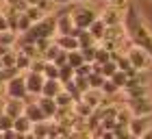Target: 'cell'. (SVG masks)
I'll list each match as a JSON object with an SVG mask.
<instances>
[{
  "label": "cell",
  "instance_id": "38",
  "mask_svg": "<svg viewBox=\"0 0 152 139\" xmlns=\"http://www.w3.org/2000/svg\"><path fill=\"white\" fill-rule=\"evenodd\" d=\"M2 135H4V139H28V135H22V133H18V130H7Z\"/></svg>",
  "mask_w": 152,
  "mask_h": 139
},
{
  "label": "cell",
  "instance_id": "18",
  "mask_svg": "<svg viewBox=\"0 0 152 139\" xmlns=\"http://www.w3.org/2000/svg\"><path fill=\"white\" fill-rule=\"evenodd\" d=\"M94 72L102 74L104 78H113V74H115V72H120V67H117V63L111 59V61H107L104 65H94Z\"/></svg>",
  "mask_w": 152,
  "mask_h": 139
},
{
  "label": "cell",
  "instance_id": "13",
  "mask_svg": "<svg viewBox=\"0 0 152 139\" xmlns=\"http://www.w3.org/2000/svg\"><path fill=\"white\" fill-rule=\"evenodd\" d=\"M148 96H150V87L148 85H137V87L124 89V98H126V102L141 100V98H148Z\"/></svg>",
  "mask_w": 152,
  "mask_h": 139
},
{
  "label": "cell",
  "instance_id": "20",
  "mask_svg": "<svg viewBox=\"0 0 152 139\" xmlns=\"http://www.w3.org/2000/svg\"><path fill=\"white\" fill-rule=\"evenodd\" d=\"M33 128H35V124H33L26 115H20L15 120V126H13V130H18V133H22V135H31Z\"/></svg>",
  "mask_w": 152,
  "mask_h": 139
},
{
  "label": "cell",
  "instance_id": "40",
  "mask_svg": "<svg viewBox=\"0 0 152 139\" xmlns=\"http://www.w3.org/2000/svg\"><path fill=\"white\" fill-rule=\"evenodd\" d=\"M2 115H4V100L0 98V117H2Z\"/></svg>",
  "mask_w": 152,
  "mask_h": 139
},
{
  "label": "cell",
  "instance_id": "42",
  "mask_svg": "<svg viewBox=\"0 0 152 139\" xmlns=\"http://www.w3.org/2000/svg\"><path fill=\"white\" fill-rule=\"evenodd\" d=\"M76 4H85V2H89V0H74Z\"/></svg>",
  "mask_w": 152,
  "mask_h": 139
},
{
  "label": "cell",
  "instance_id": "2",
  "mask_svg": "<svg viewBox=\"0 0 152 139\" xmlns=\"http://www.w3.org/2000/svg\"><path fill=\"white\" fill-rule=\"evenodd\" d=\"M72 18H74V26H76V29L89 31V29H91V24L100 18V13L96 9H91V7H87V4H78L72 11Z\"/></svg>",
  "mask_w": 152,
  "mask_h": 139
},
{
  "label": "cell",
  "instance_id": "30",
  "mask_svg": "<svg viewBox=\"0 0 152 139\" xmlns=\"http://www.w3.org/2000/svg\"><path fill=\"white\" fill-rule=\"evenodd\" d=\"M37 7H39V9L46 13V15H54V7H57V4H54L52 0H39V2H37Z\"/></svg>",
  "mask_w": 152,
  "mask_h": 139
},
{
  "label": "cell",
  "instance_id": "34",
  "mask_svg": "<svg viewBox=\"0 0 152 139\" xmlns=\"http://www.w3.org/2000/svg\"><path fill=\"white\" fill-rule=\"evenodd\" d=\"M133 4L130 0H111L109 2V7H113V9H117V11H122V13H126V9Z\"/></svg>",
  "mask_w": 152,
  "mask_h": 139
},
{
  "label": "cell",
  "instance_id": "46",
  "mask_svg": "<svg viewBox=\"0 0 152 139\" xmlns=\"http://www.w3.org/2000/svg\"><path fill=\"white\" fill-rule=\"evenodd\" d=\"M130 139H139V137H130Z\"/></svg>",
  "mask_w": 152,
  "mask_h": 139
},
{
  "label": "cell",
  "instance_id": "22",
  "mask_svg": "<svg viewBox=\"0 0 152 139\" xmlns=\"http://www.w3.org/2000/svg\"><path fill=\"white\" fill-rule=\"evenodd\" d=\"M87 61H85V57H83V52L80 50H76V52H67V65H72L74 70H78V67H83Z\"/></svg>",
  "mask_w": 152,
  "mask_h": 139
},
{
  "label": "cell",
  "instance_id": "24",
  "mask_svg": "<svg viewBox=\"0 0 152 139\" xmlns=\"http://www.w3.org/2000/svg\"><path fill=\"white\" fill-rule=\"evenodd\" d=\"M24 13H26V18H28V20H31L33 24H37V22H41V20H44V18H48L46 13H44V11L39 9V7H28V9H26Z\"/></svg>",
  "mask_w": 152,
  "mask_h": 139
},
{
  "label": "cell",
  "instance_id": "6",
  "mask_svg": "<svg viewBox=\"0 0 152 139\" xmlns=\"http://www.w3.org/2000/svg\"><path fill=\"white\" fill-rule=\"evenodd\" d=\"M74 29H76V26H74L72 11H61V13H57V37L72 35Z\"/></svg>",
  "mask_w": 152,
  "mask_h": 139
},
{
  "label": "cell",
  "instance_id": "17",
  "mask_svg": "<svg viewBox=\"0 0 152 139\" xmlns=\"http://www.w3.org/2000/svg\"><path fill=\"white\" fill-rule=\"evenodd\" d=\"M72 113H74L76 117H80V120H89V117L96 113V109H94V107H89V104H85L83 100H78V102L74 104Z\"/></svg>",
  "mask_w": 152,
  "mask_h": 139
},
{
  "label": "cell",
  "instance_id": "44",
  "mask_svg": "<svg viewBox=\"0 0 152 139\" xmlns=\"http://www.w3.org/2000/svg\"><path fill=\"white\" fill-rule=\"evenodd\" d=\"M148 54H150V59H152V48H150V50H148Z\"/></svg>",
  "mask_w": 152,
  "mask_h": 139
},
{
  "label": "cell",
  "instance_id": "25",
  "mask_svg": "<svg viewBox=\"0 0 152 139\" xmlns=\"http://www.w3.org/2000/svg\"><path fill=\"white\" fill-rule=\"evenodd\" d=\"M61 52H63V50H61V48H59L57 44H52V46L48 48V50H46L44 54H41V59L48 61V63H54V61H57V57H59Z\"/></svg>",
  "mask_w": 152,
  "mask_h": 139
},
{
  "label": "cell",
  "instance_id": "12",
  "mask_svg": "<svg viewBox=\"0 0 152 139\" xmlns=\"http://www.w3.org/2000/svg\"><path fill=\"white\" fill-rule=\"evenodd\" d=\"M54 44H57L63 52H76L80 50V41L74 37V35H65V37H54Z\"/></svg>",
  "mask_w": 152,
  "mask_h": 139
},
{
  "label": "cell",
  "instance_id": "41",
  "mask_svg": "<svg viewBox=\"0 0 152 139\" xmlns=\"http://www.w3.org/2000/svg\"><path fill=\"white\" fill-rule=\"evenodd\" d=\"M141 139H152V130H150V133H146V135H143Z\"/></svg>",
  "mask_w": 152,
  "mask_h": 139
},
{
  "label": "cell",
  "instance_id": "43",
  "mask_svg": "<svg viewBox=\"0 0 152 139\" xmlns=\"http://www.w3.org/2000/svg\"><path fill=\"white\" fill-rule=\"evenodd\" d=\"M0 70H4V63H2V57H0Z\"/></svg>",
  "mask_w": 152,
  "mask_h": 139
},
{
  "label": "cell",
  "instance_id": "36",
  "mask_svg": "<svg viewBox=\"0 0 152 139\" xmlns=\"http://www.w3.org/2000/svg\"><path fill=\"white\" fill-rule=\"evenodd\" d=\"M46 63L48 61H44V59H35L33 61V67H31V72H37V74H44V70H46Z\"/></svg>",
  "mask_w": 152,
  "mask_h": 139
},
{
  "label": "cell",
  "instance_id": "21",
  "mask_svg": "<svg viewBox=\"0 0 152 139\" xmlns=\"http://www.w3.org/2000/svg\"><path fill=\"white\" fill-rule=\"evenodd\" d=\"M20 44V35L13 33V31H7V33H0V46L4 48H15Z\"/></svg>",
  "mask_w": 152,
  "mask_h": 139
},
{
  "label": "cell",
  "instance_id": "5",
  "mask_svg": "<svg viewBox=\"0 0 152 139\" xmlns=\"http://www.w3.org/2000/svg\"><path fill=\"white\" fill-rule=\"evenodd\" d=\"M24 76H26V89H28V96H35V98H41V94H44V85H46V78H44V74L28 72V74H24Z\"/></svg>",
  "mask_w": 152,
  "mask_h": 139
},
{
  "label": "cell",
  "instance_id": "26",
  "mask_svg": "<svg viewBox=\"0 0 152 139\" xmlns=\"http://www.w3.org/2000/svg\"><path fill=\"white\" fill-rule=\"evenodd\" d=\"M100 91H102V96H117V94L122 91V89L117 87V85H115V83H113L111 78H107V80H104V85H102V89H100Z\"/></svg>",
  "mask_w": 152,
  "mask_h": 139
},
{
  "label": "cell",
  "instance_id": "27",
  "mask_svg": "<svg viewBox=\"0 0 152 139\" xmlns=\"http://www.w3.org/2000/svg\"><path fill=\"white\" fill-rule=\"evenodd\" d=\"M107 61H111V52H109L107 48L98 46V52H96V63H94V65H104Z\"/></svg>",
  "mask_w": 152,
  "mask_h": 139
},
{
  "label": "cell",
  "instance_id": "15",
  "mask_svg": "<svg viewBox=\"0 0 152 139\" xmlns=\"http://www.w3.org/2000/svg\"><path fill=\"white\" fill-rule=\"evenodd\" d=\"M80 100L85 104H89V107H94V109H100L102 104H104V96H102V91H98V89H89V91L83 94Z\"/></svg>",
  "mask_w": 152,
  "mask_h": 139
},
{
  "label": "cell",
  "instance_id": "10",
  "mask_svg": "<svg viewBox=\"0 0 152 139\" xmlns=\"http://www.w3.org/2000/svg\"><path fill=\"white\" fill-rule=\"evenodd\" d=\"M24 115L28 117L33 124H44V122H48V117H46L44 111H41V107L37 104V100H35V102H26V111H24Z\"/></svg>",
  "mask_w": 152,
  "mask_h": 139
},
{
  "label": "cell",
  "instance_id": "1",
  "mask_svg": "<svg viewBox=\"0 0 152 139\" xmlns=\"http://www.w3.org/2000/svg\"><path fill=\"white\" fill-rule=\"evenodd\" d=\"M54 37H57V15H48L41 22L33 24V29L26 35H22L20 41H24V44H39V41L54 39Z\"/></svg>",
  "mask_w": 152,
  "mask_h": 139
},
{
  "label": "cell",
  "instance_id": "8",
  "mask_svg": "<svg viewBox=\"0 0 152 139\" xmlns=\"http://www.w3.org/2000/svg\"><path fill=\"white\" fill-rule=\"evenodd\" d=\"M126 107L133 111L135 117H150V115H152V96H148V98H141V100L126 102Z\"/></svg>",
  "mask_w": 152,
  "mask_h": 139
},
{
  "label": "cell",
  "instance_id": "9",
  "mask_svg": "<svg viewBox=\"0 0 152 139\" xmlns=\"http://www.w3.org/2000/svg\"><path fill=\"white\" fill-rule=\"evenodd\" d=\"M128 130H130V135L133 137H143L146 133H150V117H133L130 120V124H128Z\"/></svg>",
  "mask_w": 152,
  "mask_h": 139
},
{
  "label": "cell",
  "instance_id": "7",
  "mask_svg": "<svg viewBox=\"0 0 152 139\" xmlns=\"http://www.w3.org/2000/svg\"><path fill=\"white\" fill-rule=\"evenodd\" d=\"M100 20L107 24V29H117V26H124V13L113 9V7L107 4V9H102Z\"/></svg>",
  "mask_w": 152,
  "mask_h": 139
},
{
  "label": "cell",
  "instance_id": "32",
  "mask_svg": "<svg viewBox=\"0 0 152 139\" xmlns=\"http://www.w3.org/2000/svg\"><path fill=\"white\" fill-rule=\"evenodd\" d=\"M111 80H113L115 85H117V87H120L122 91H124V87H126V83H128V76H126V74H124L122 70H120V72H115V74H113V78H111Z\"/></svg>",
  "mask_w": 152,
  "mask_h": 139
},
{
  "label": "cell",
  "instance_id": "47",
  "mask_svg": "<svg viewBox=\"0 0 152 139\" xmlns=\"http://www.w3.org/2000/svg\"><path fill=\"white\" fill-rule=\"evenodd\" d=\"M150 2H152V0H150Z\"/></svg>",
  "mask_w": 152,
  "mask_h": 139
},
{
  "label": "cell",
  "instance_id": "33",
  "mask_svg": "<svg viewBox=\"0 0 152 139\" xmlns=\"http://www.w3.org/2000/svg\"><path fill=\"white\" fill-rule=\"evenodd\" d=\"M83 52V57H85L87 63H96V52H98V46H91V48H85V50H80Z\"/></svg>",
  "mask_w": 152,
  "mask_h": 139
},
{
  "label": "cell",
  "instance_id": "3",
  "mask_svg": "<svg viewBox=\"0 0 152 139\" xmlns=\"http://www.w3.org/2000/svg\"><path fill=\"white\" fill-rule=\"evenodd\" d=\"M128 61L133 63V67L137 70V72H148V70L152 67V59L150 54L143 50V48H137V46H130L128 52H126Z\"/></svg>",
  "mask_w": 152,
  "mask_h": 139
},
{
  "label": "cell",
  "instance_id": "39",
  "mask_svg": "<svg viewBox=\"0 0 152 139\" xmlns=\"http://www.w3.org/2000/svg\"><path fill=\"white\" fill-rule=\"evenodd\" d=\"M57 7H65V4H70V2H74V0H52Z\"/></svg>",
  "mask_w": 152,
  "mask_h": 139
},
{
  "label": "cell",
  "instance_id": "29",
  "mask_svg": "<svg viewBox=\"0 0 152 139\" xmlns=\"http://www.w3.org/2000/svg\"><path fill=\"white\" fill-rule=\"evenodd\" d=\"M13 126H15V120H13V117H9L7 113L0 117V130H2V133H7V130H13Z\"/></svg>",
  "mask_w": 152,
  "mask_h": 139
},
{
  "label": "cell",
  "instance_id": "31",
  "mask_svg": "<svg viewBox=\"0 0 152 139\" xmlns=\"http://www.w3.org/2000/svg\"><path fill=\"white\" fill-rule=\"evenodd\" d=\"M2 63H4V67H15V63H18V50L7 52L2 57Z\"/></svg>",
  "mask_w": 152,
  "mask_h": 139
},
{
  "label": "cell",
  "instance_id": "23",
  "mask_svg": "<svg viewBox=\"0 0 152 139\" xmlns=\"http://www.w3.org/2000/svg\"><path fill=\"white\" fill-rule=\"evenodd\" d=\"M59 76H61V67L57 63H46V70H44L46 80H59Z\"/></svg>",
  "mask_w": 152,
  "mask_h": 139
},
{
  "label": "cell",
  "instance_id": "11",
  "mask_svg": "<svg viewBox=\"0 0 152 139\" xmlns=\"http://www.w3.org/2000/svg\"><path fill=\"white\" fill-rule=\"evenodd\" d=\"M24 111H26V102L24 100H13V98L4 100V113L9 117H13V120H18L20 115H24Z\"/></svg>",
  "mask_w": 152,
  "mask_h": 139
},
{
  "label": "cell",
  "instance_id": "45",
  "mask_svg": "<svg viewBox=\"0 0 152 139\" xmlns=\"http://www.w3.org/2000/svg\"><path fill=\"white\" fill-rule=\"evenodd\" d=\"M104 2H107V4H109V2H111V0H104Z\"/></svg>",
  "mask_w": 152,
  "mask_h": 139
},
{
  "label": "cell",
  "instance_id": "35",
  "mask_svg": "<svg viewBox=\"0 0 152 139\" xmlns=\"http://www.w3.org/2000/svg\"><path fill=\"white\" fill-rule=\"evenodd\" d=\"M33 135L39 137V139H48V126H46V122H44V124H35V128H33Z\"/></svg>",
  "mask_w": 152,
  "mask_h": 139
},
{
  "label": "cell",
  "instance_id": "14",
  "mask_svg": "<svg viewBox=\"0 0 152 139\" xmlns=\"http://www.w3.org/2000/svg\"><path fill=\"white\" fill-rule=\"evenodd\" d=\"M37 104L41 107V111L46 113V117L48 120H52V117H57L59 115V104H57V100L54 98H37Z\"/></svg>",
  "mask_w": 152,
  "mask_h": 139
},
{
  "label": "cell",
  "instance_id": "37",
  "mask_svg": "<svg viewBox=\"0 0 152 139\" xmlns=\"http://www.w3.org/2000/svg\"><path fill=\"white\" fill-rule=\"evenodd\" d=\"M7 31H9V18L4 11H0V33H7Z\"/></svg>",
  "mask_w": 152,
  "mask_h": 139
},
{
  "label": "cell",
  "instance_id": "28",
  "mask_svg": "<svg viewBox=\"0 0 152 139\" xmlns=\"http://www.w3.org/2000/svg\"><path fill=\"white\" fill-rule=\"evenodd\" d=\"M104 76H102V74H98V72H94L91 76H89V87H91V89H98V91H100V89H102V85H104Z\"/></svg>",
  "mask_w": 152,
  "mask_h": 139
},
{
  "label": "cell",
  "instance_id": "19",
  "mask_svg": "<svg viewBox=\"0 0 152 139\" xmlns=\"http://www.w3.org/2000/svg\"><path fill=\"white\" fill-rule=\"evenodd\" d=\"M107 24L104 22H102V20L98 18V20H96V22L91 24V29H89V33H91V37L96 39V41H104V37H107Z\"/></svg>",
  "mask_w": 152,
  "mask_h": 139
},
{
  "label": "cell",
  "instance_id": "4",
  "mask_svg": "<svg viewBox=\"0 0 152 139\" xmlns=\"http://www.w3.org/2000/svg\"><path fill=\"white\" fill-rule=\"evenodd\" d=\"M7 98H13V100H24L28 98V89H26V76L20 74L15 78H11L7 83Z\"/></svg>",
  "mask_w": 152,
  "mask_h": 139
},
{
  "label": "cell",
  "instance_id": "16",
  "mask_svg": "<svg viewBox=\"0 0 152 139\" xmlns=\"http://www.w3.org/2000/svg\"><path fill=\"white\" fill-rule=\"evenodd\" d=\"M63 83H61V80H46V85H44V94H41V96H44V98H54V100H57L59 98V96L61 94H63Z\"/></svg>",
  "mask_w": 152,
  "mask_h": 139
}]
</instances>
